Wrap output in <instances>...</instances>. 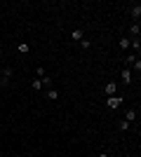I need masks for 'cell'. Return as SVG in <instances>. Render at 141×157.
<instances>
[{"label": "cell", "instance_id": "cell-1", "mask_svg": "<svg viewBox=\"0 0 141 157\" xmlns=\"http://www.w3.org/2000/svg\"><path fill=\"white\" fill-rule=\"evenodd\" d=\"M122 101H125V98H122L120 94H113V96H108V98H106V105L111 108V110H118V108L122 105Z\"/></svg>", "mask_w": 141, "mask_h": 157}, {"label": "cell", "instance_id": "cell-2", "mask_svg": "<svg viewBox=\"0 0 141 157\" xmlns=\"http://www.w3.org/2000/svg\"><path fill=\"white\" fill-rule=\"evenodd\" d=\"M132 82H134V75H132L129 68H125L122 71V85H132Z\"/></svg>", "mask_w": 141, "mask_h": 157}, {"label": "cell", "instance_id": "cell-3", "mask_svg": "<svg viewBox=\"0 0 141 157\" xmlns=\"http://www.w3.org/2000/svg\"><path fill=\"white\" fill-rule=\"evenodd\" d=\"M104 92H106L108 96H113V94H118V82H106V87H104Z\"/></svg>", "mask_w": 141, "mask_h": 157}, {"label": "cell", "instance_id": "cell-4", "mask_svg": "<svg viewBox=\"0 0 141 157\" xmlns=\"http://www.w3.org/2000/svg\"><path fill=\"white\" fill-rule=\"evenodd\" d=\"M125 120H127L129 124H132V122H134V120H136V110H134V108H129V110L125 113Z\"/></svg>", "mask_w": 141, "mask_h": 157}, {"label": "cell", "instance_id": "cell-5", "mask_svg": "<svg viewBox=\"0 0 141 157\" xmlns=\"http://www.w3.org/2000/svg\"><path fill=\"white\" fill-rule=\"evenodd\" d=\"M47 98H49V101H57V98H59V92H57L54 87H49V89H47Z\"/></svg>", "mask_w": 141, "mask_h": 157}, {"label": "cell", "instance_id": "cell-6", "mask_svg": "<svg viewBox=\"0 0 141 157\" xmlns=\"http://www.w3.org/2000/svg\"><path fill=\"white\" fill-rule=\"evenodd\" d=\"M17 52H19V54H28V52H31V45L21 42V45H17Z\"/></svg>", "mask_w": 141, "mask_h": 157}, {"label": "cell", "instance_id": "cell-7", "mask_svg": "<svg viewBox=\"0 0 141 157\" xmlns=\"http://www.w3.org/2000/svg\"><path fill=\"white\" fill-rule=\"evenodd\" d=\"M31 87H33L35 92H40V89H42V80H40V78H35L33 82H31Z\"/></svg>", "mask_w": 141, "mask_h": 157}, {"label": "cell", "instance_id": "cell-8", "mask_svg": "<svg viewBox=\"0 0 141 157\" xmlns=\"http://www.w3.org/2000/svg\"><path fill=\"white\" fill-rule=\"evenodd\" d=\"M71 38H73L75 42H80V40H82V31H80V28H75V31L71 33Z\"/></svg>", "mask_w": 141, "mask_h": 157}, {"label": "cell", "instance_id": "cell-9", "mask_svg": "<svg viewBox=\"0 0 141 157\" xmlns=\"http://www.w3.org/2000/svg\"><path fill=\"white\" fill-rule=\"evenodd\" d=\"M129 71H136V75L141 73V59H139V56H136V61L132 63V68H129Z\"/></svg>", "mask_w": 141, "mask_h": 157}, {"label": "cell", "instance_id": "cell-10", "mask_svg": "<svg viewBox=\"0 0 141 157\" xmlns=\"http://www.w3.org/2000/svg\"><path fill=\"white\" fill-rule=\"evenodd\" d=\"M139 31H141V28H139V24H134V26L129 28V35H132V38H139Z\"/></svg>", "mask_w": 141, "mask_h": 157}, {"label": "cell", "instance_id": "cell-11", "mask_svg": "<svg viewBox=\"0 0 141 157\" xmlns=\"http://www.w3.org/2000/svg\"><path fill=\"white\" fill-rule=\"evenodd\" d=\"M129 127H132V124H129L127 120H120V124H118V129H120V131H127Z\"/></svg>", "mask_w": 141, "mask_h": 157}, {"label": "cell", "instance_id": "cell-12", "mask_svg": "<svg viewBox=\"0 0 141 157\" xmlns=\"http://www.w3.org/2000/svg\"><path fill=\"white\" fill-rule=\"evenodd\" d=\"M132 17H134V19H139V17H141V5H134V7H132Z\"/></svg>", "mask_w": 141, "mask_h": 157}, {"label": "cell", "instance_id": "cell-13", "mask_svg": "<svg viewBox=\"0 0 141 157\" xmlns=\"http://www.w3.org/2000/svg\"><path fill=\"white\" fill-rule=\"evenodd\" d=\"M134 61H136V54H127V56H125V63L127 66H132Z\"/></svg>", "mask_w": 141, "mask_h": 157}, {"label": "cell", "instance_id": "cell-14", "mask_svg": "<svg viewBox=\"0 0 141 157\" xmlns=\"http://www.w3.org/2000/svg\"><path fill=\"white\" fill-rule=\"evenodd\" d=\"M118 47H120V49H127L129 47V38H120V45Z\"/></svg>", "mask_w": 141, "mask_h": 157}, {"label": "cell", "instance_id": "cell-15", "mask_svg": "<svg viewBox=\"0 0 141 157\" xmlns=\"http://www.w3.org/2000/svg\"><path fill=\"white\" fill-rule=\"evenodd\" d=\"M80 47H82V49H89V47H92V42H89V40H85V38H82V40H80Z\"/></svg>", "mask_w": 141, "mask_h": 157}, {"label": "cell", "instance_id": "cell-16", "mask_svg": "<svg viewBox=\"0 0 141 157\" xmlns=\"http://www.w3.org/2000/svg\"><path fill=\"white\" fill-rule=\"evenodd\" d=\"M99 157H108V152H99Z\"/></svg>", "mask_w": 141, "mask_h": 157}]
</instances>
